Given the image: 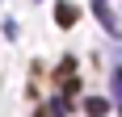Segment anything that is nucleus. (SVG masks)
Instances as JSON below:
<instances>
[{
  "label": "nucleus",
  "mask_w": 122,
  "mask_h": 117,
  "mask_svg": "<svg viewBox=\"0 0 122 117\" xmlns=\"http://www.w3.org/2000/svg\"><path fill=\"white\" fill-rule=\"evenodd\" d=\"M34 117H59V113H55V109H38Z\"/></svg>",
  "instance_id": "nucleus-5"
},
{
  "label": "nucleus",
  "mask_w": 122,
  "mask_h": 117,
  "mask_svg": "<svg viewBox=\"0 0 122 117\" xmlns=\"http://www.w3.org/2000/svg\"><path fill=\"white\" fill-rule=\"evenodd\" d=\"M110 100L118 105V113H122V67L110 71Z\"/></svg>",
  "instance_id": "nucleus-3"
},
{
  "label": "nucleus",
  "mask_w": 122,
  "mask_h": 117,
  "mask_svg": "<svg viewBox=\"0 0 122 117\" xmlns=\"http://www.w3.org/2000/svg\"><path fill=\"white\" fill-rule=\"evenodd\" d=\"M76 17H80V13H76V4H55V25H63V29H67V25H76Z\"/></svg>",
  "instance_id": "nucleus-2"
},
{
  "label": "nucleus",
  "mask_w": 122,
  "mask_h": 117,
  "mask_svg": "<svg viewBox=\"0 0 122 117\" xmlns=\"http://www.w3.org/2000/svg\"><path fill=\"white\" fill-rule=\"evenodd\" d=\"M93 13H97V21L110 29V34H118V21H114V13H110V4L105 0H93Z\"/></svg>",
  "instance_id": "nucleus-1"
},
{
  "label": "nucleus",
  "mask_w": 122,
  "mask_h": 117,
  "mask_svg": "<svg viewBox=\"0 0 122 117\" xmlns=\"http://www.w3.org/2000/svg\"><path fill=\"white\" fill-rule=\"evenodd\" d=\"M105 109H110V96H88L84 100V113L88 117H105Z\"/></svg>",
  "instance_id": "nucleus-4"
}]
</instances>
